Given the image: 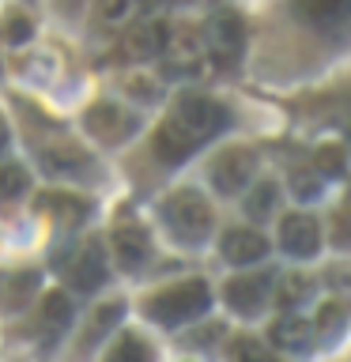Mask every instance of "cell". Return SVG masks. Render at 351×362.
<instances>
[{
  "mask_svg": "<svg viewBox=\"0 0 351 362\" xmlns=\"http://www.w3.org/2000/svg\"><path fill=\"white\" fill-rule=\"evenodd\" d=\"M30 294H34V272H19V276L0 279V302L4 305H27Z\"/></svg>",
  "mask_w": 351,
  "mask_h": 362,
  "instance_id": "17",
  "label": "cell"
},
{
  "mask_svg": "<svg viewBox=\"0 0 351 362\" xmlns=\"http://www.w3.org/2000/svg\"><path fill=\"white\" fill-rule=\"evenodd\" d=\"M4 147H8V121L0 117V151H4Z\"/></svg>",
  "mask_w": 351,
  "mask_h": 362,
  "instance_id": "30",
  "label": "cell"
},
{
  "mask_svg": "<svg viewBox=\"0 0 351 362\" xmlns=\"http://www.w3.org/2000/svg\"><path fill=\"white\" fill-rule=\"evenodd\" d=\"M30 185V177H27V170L16 166V163H4L0 166V200H16L23 197Z\"/></svg>",
  "mask_w": 351,
  "mask_h": 362,
  "instance_id": "20",
  "label": "cell"
},
{
  "mask_svg": "<svg viewBox=\"0 0 351 362\" xmlns=\"http://www.w3.org/2000/svg\"><path fill=\"white\" fill-rule=\"evenodd\" d=\"M38 208H61V223H79V215H87V200L79 197H45Z\"/></svg>",
  "mask_w": 351,
  "mask_h": 362,
  "instance_id": "23",
  "label": "cell"
},
{
  "mask_svg": "<svg viewBox=\"0 0 351 362\" xmlns=\"http://www.w3.org/2000/svg\"><path fill=\"white\" fill-rule=\"evenodd\" d=\"M34 34V19L23 16V11H4L0 16V38L11 42V45H23Z\"/></svg>",
  "mask_w": 351,
  "mask_h": 362,
  "instance_id": "18",
  "label": "cell"
},
{
  "mask_svg": "<svg viewBox=\"0 0 351 362\" xmlns=\"http://www.w3.org/2000/svg\"><path fill=\"white\" fill-rule=\"evenodd\" d=\"M280 245L287 249L291 257H313L321 249V226H317L313 215H287L280 223Z\"/></svg>",
  "mask_w": 351,
  "mask_h": 362,
  "instance_id": "7",
  "label": "cell"
},
{
  "mask_svg": "<svg viewBox=\"0 0 351 362\" xmlns=\"http://www.w3.org/2000/svg\"><path fill=\"white\" fill-rule=\"evenodd\" d=\"M231 355L234 358H268V351L257 347V344H249V339H238V344L231 347Z\"/></svg>",
  "mask_w": 351,
  "mask_h": 362,
  "instance_id": "27",
  "label": "cell"
},
{
  "mask_svg": "<svg viewBox=\"0 0 351 362\" xmlns=\"http://www.w3.org/2000/svg\"><path fill=\"white\" fill-rule=\"evenodd\" d=\"M204 45H208V57L215 64L231 68L246 49V23L234 16V11H219V16L208 19L204 27Z\"/></svg>",
  "mask_w": 351,
  "mask_h": 362,
  "instance_id": "4",
  "label": "cell"
},
{
  "mask_svg": "<svg viewBox=\"0 0 351 362\" xmlns=\"http://www.w3.org/2000/svg\"><path fill=\"white\" fill-rule=\"evenodd\" d=\"M272 208H276V185H272V181H260V185L249 192L246 211H249V219H268Z\"/></svg>",
  "mask_w": 351,
  "mask_h": 362,
  "instance_id": "21",
  "label": "cell"
},
{
  "mask_svg": "<svg viewBox=\"0 0 351 362\" xmlns=\"http://www.w3.org/2000/svg\"><path fill=\"white\" fill-rule=\"evenodd\" d=\"M272 339H276L283 351H306L310 339H313V325L299 313H287V317H280V321L272 325Z\"/></svg>",
  "mask_w": 351,
  "mask_h": 362,
  "instance_id": "14",
  "label": "cell"
},
{
  "mask_svg": "<svg viewBox=\"0 0 351 362\" xmlns=\"http://www.w3.org/2000/svg\"><path fill=\"white\" fill-rule=\"evenodd\" d=\"M294 16H302L306 23H317V27H333V23L351 16V0H291Z\"/></svg>",
  "mask_w": 351,
  "mask_h": 362,
  "instance_id": "13",
  "label": "cell"
},
{
  "mask_svg": "<svg viewBox=\"0 0 351 362\" xmlns=\"http://www.w3.org/2000/svg\"><path fill=\"white\" fill-rule=\"evenodd\" d=\"M231 113L208 95H181L170 110V117L159 124L155 132V155L163 163H181L185 155H192L200 144H208L215 132L226 129Z\"/></svg>",
  "mask_w": 351,
  "mask_h": 362,
  "instance_id": "1",
  "label": "cell"
},
{
  "mask_svg": "<svg viewBox=\"0 0 351 362\" xmlns=\"http://www.w3.org/2000/svg\"><path fill=\"white\" fill-rule=\"evenodd\" d=\"M68 283L76 291H95L102 279H106V253H102L98 242H87L84 249H76V257L68 260Z\"/></svg>",
  "mask_w": 351,
  "mask_h": 362,
  "instance_id": "9",
  "label": "cell"
},
{
  "mask_svg": "<svg viewBox=\"0 0 351 362\" xmlns=\"http://www.w3.org/2000/svg\"><path fill=\"white\" fill-rule=\"evenodd\" d=\"M42 163H45L50 174H79V170H87V155L79 151L76 144L61 140V144H45L42 147Z\"/></svg>",
  "mask_w": 351,
  "mask_h": 362,
  "instance_id": "15",
  "label": "cell"
},
{
  "mask_svg": "<svg viewBox=\"0 0 351 362\" xmlns=\"http://www.w3.org/2000/svg\"><path fill=\"white\" fill-rule=\"evenodd\" d=\"M291 189H294V197L313 200L317 192H321V177L310 174V170H294V174H291Z\"/></svg>",
  "mask_w": 351,
  "mask_h": 362,
  "instance_id": "26",
  "label": "cell"
},
{
  "mask_svg": "<svg viewBox=\"0 0 351 362\" xmlns=\"http://www.w3.org/2000/svg\"><path fill=\"white\" fill-rule=\"evenodd\" d=\"M144 8V0H98V16L106 23H125Z\"/></svg>",
  "mask_w": 351,
  "mask_h": 362,
  "instance_id": "22",
  "label": "cell"
},
{
  "mask_svg": "<svg viewBox=\"0 0 351 362\" xmlns=\"http://www.w3.org/2000/svg\"><path fill=\"white\" fill-rule=\"evenodd\" d=\"M110 358H113V362H125V358H151V347H147L140 336H125L121 344L110 351Z\"/></svg>",
  "mask_w": 351,
  "mask_h": 362,
  "instance_id": "25",
  "label": "cell"
},
{
  "mask_svg": "<svg viewBox=\"0 0 351 362\" xmlns=\"http://www.w3.org/2000/svg\"><path fill=\"white\" fill-rule=\"evenodd\" d=\"M166 45V27L163 23H140V27H132L125 34L121 49L125 57H132V61H147V57H159Z\"/></svg>",
  "mask_w": 351,
  "mask_h": 362,
  "instance_id": "12",
  "label": "cell"
},
{
  "mask_svg": "<svg viewBox=\"0 0 351 362\" xmlns=\"http://www.w3.org/2000/svg\"><path fill=\"white\" fill-rule=\"evenodd\" d=\"M212 305V291L204 279H185L174 287H163L159 294L147 298V317L159 325H185L192 317H200Z\"/></svg>",
  "mask_w": 351,
  "mask_h": 362,
  "instance_id": "2",
  "label": "cell"
},
{
  "mask_svg": "<svg viewBox=\"0 0 351 362\" xmlns=\"http://www.w3.org/2000/svg\"><path fill=\"white\" fill-rule=\"evenodd\" d=\"M253 166H257L253 151H246V147H226V151L212 163V181H215V189H219L223 197H234V192H242L249 181H253Z\"/></svg>",
  "mask_w": 351,
  "mask_h": 362,
  "instance_id": "6",
  "label": "cell"
},
{
  "mask_svg": "<svg viewBox=\"0 0 351 362\" xmlns=\"http://www.w3.org/2000/svg\"><path fill=\"white\" fill-rule=\"evenodd\" d=\"M268 291H272L268 276H238V279L226 283L223 298H226V305H231L234 313L253 317V313H260V305L268 302Z\"/></svg>",
  "mask_w": 351,
  "mask_h": 362,
  "instance_id": "8",
  "label": "cell"
},
{
  "mask_svg": "<svg viewBox=\"0 0 351 362\" xmlns=\"http://www.w3.org/2000/svg\"><path fill=\"white\" fill-rule=\"evenodd\" d=\"M310 294H313V283L306 279V276H283V279H280V305H283V310L302 305Z\"/></svg>",
  "mask_w": 351,
  "mask_h": 362,
  "instance_id": "19",
  "label": "cell"
},
{
  "mask_svg": "<svg viewBox=\"0 0 351 362\" xmlns=\"http://www.w3.org/2000/svg\"><path fill=\"white\" fill-rule=\"evenodd\" d=\"M313 163H317V170H321V174H328V177H340V174H344V151H340L336 144L317 147Z\"/></svg>",
  "mask_w": 351,
  "mask_h": 362,
  "instance_id": "24",
  "label": "cell"
},
{
  "mask_svg": "<svg viewBox=\"0 0 351 362\" xmlns=\"http://www.w3.org/2000/svg\"><path fill=\"white\" fill-rule=\"evenodd\" d=\"M72 325V302L64 291H50L42 298V328L45 332H64Z\"/></svg>",
  "mask_w": 351,
  "mask_h": 362,
  "instance_id": "16",
  "label": "cell"
},
{
  "mask_svg": "<svg viewBox=\"0 0 351 362\" xmlns=\"http://www.w3.org/2000/svg\"><path fill=\"white\" fill-rule=\"evenodd\" d=\"M268 253V242L265 234L249 230V226H234V230L223 234V257L231 260V264H253Z\"/></svg>",
  "mask_w": 351,
  "mask_h": 362,
  "instance_id": "11",
  "label": "cell"
},
{
  "mask_svg": "<svg viewBox=\"0 0 351 362\" xmlns=\"http://www.w3.org/2000/svg\"><path fill=\"white\" fill-rule=\"evenodd\" d=\"M113 257H117L121 268H140L151 257V238L140 223H125L113 230Z\"/></svg>",
  "mask_w": 351,
  "mask_h": 362,
  "instance_id": "10",
  "label": "cell"
},
{
  "mask_svg": "<svg viewBox=\"0 0 351 362\" xmlns=\"http://www.w3.org/2000/svg\"><path fill=\"white\" fill-rule=\"evenodd\" d=\"M129 90H140L144 102H151V98H155V87H151V83H144V79H129Z\"/></svg>",
  "mask_w": 351,
  "mask_h": 362,
  "instance_id": "29",
  "label": "cell"
},
{
  "mask_svg": "<svg viewBox=\"0 0 351 362\" xmlns=\"http://www.w3.org/2000/svg\"><path fill=\"white\" fill-rule=\"evenodd\" d=\"M340 325H344V310H340V305H325L321 310V328L325 332H336Z\"/></svg>",
  "mask_w": 351,
  "mask_h": 362,
  "instance_id": "28",
  "label": "cell"
},
{
  "mask_svg": "<svg viewBox=\"0 0 351 362\" xmlns=\"http://www.w3.org/2000/svg\"><path fill=\"white\" fill-rule=\"evenodd\" d=\"M87 129L95 140H102L106 147L129 140V136L136 132V117L125 106H117V102H95V106L87 110Z\"/></svg>",
  "mask_w": 351,
  "mask_h": 362,
  "instance_id": "5",
  "label": "cell"
},
{
  "mask_svg": "<svg viewBox=\"0 0 351 362\" xmlns=\"http://www.w3.org/2000/svg\"><path fill=\"white\" fill-rule=\"evenodd\" d=\"M163 215H166V226L178 242H204L212 230V208L200 192L192 189H181L174 192L166 204H163Z\"/></svg>",
  "mask_w": 351,
  "mask_h": 362,
  "instance_id": "3",
  "label": "cell"
}]
</instances>
